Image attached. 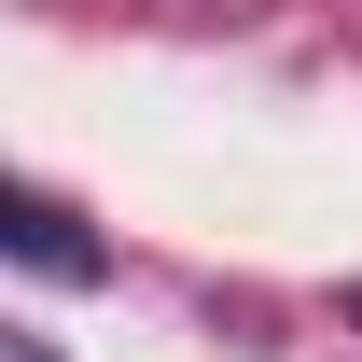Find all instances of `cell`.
Segmentation results:
<instances>
[{
    "label": "cell",
    "instance_id": "7a4b0ae2",
    "mask_svg": "<svg viewBox=\"0 0 362 362\" xmlns=\"http://www.w3.org/2000/svg\"><path fill=\"white\" fill-rule=\"evenodd\" d=\"M0 362H56V349H42V334H0Z\"/></svg>",
    "mask_w": 362,
    "mask_h": 362
},
{
    "label": "cell",
    "instance_id": "3957f363",
    "mask_svg": "<svg viewBox=\"0 0 362 362\" xmlns=\"http://www.w3.org/2000/svg\"><path fill=\"white\" fill-rule=\"evenodd\" d=\"M349 334H362V293H349Z\"/></svg>",
    "mask_w": 362,
    "mask_h": 362
},
{
    "label": "cell",
    "instance_id": "6da1fadb",
    "mask_svg": "<svg viewBox=\"0 0 362 362\" xmlns=\"http://www.w3.org/2000/svg\"><path fill=\"white\" fill-rule=\"evenodd\" d=\"M0 237H14V265H28V279H98V237L70 223V209H56L42 181H28V195L0 209Z\"/></svg>",
    "mask_w": 362,
    "mask_h": 362
}]
</instances>
